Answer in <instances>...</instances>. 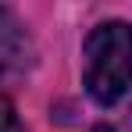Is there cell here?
I'll use <instances>...</instances> for the list:
<instances>
[{
  "label": "cell",
  "instance_id": "obj_1",
  "mask_svg": "<svg viewBox=\"0 0 132 132\" xmlns=\"http://www.w3.org/2000/svg\"><path fill=\"white\" fill-rule=\"evenodd\" d=\"M82 86L100 107H114L132 86V25L100 22L82 43Z\"/></svg>",
  "mask_w": 132,
  "mask_h": 132
},
{
  "label": "cell",
  "instance_id": "obj_2",
  "mask_svg": "<svg viewBox=\"0 0 132 132\" xmlns=\"http://www.w3.org/2000/svg\"><path fill=\"white\" fill-rule=\"evenodd\" d=\"M29 64H32V36L25 32L14 11L0 7V86L25 75Z\"/></svg>",
  "mask_w": 132,
  "mask_h": 132
},
{
  "label": "cell",
  "instance_id": "obj_3",
  "mask_svg": "<svg viewBox=\"0 0 132 132\" xmlns=\"http://www.w3.org/2000/svg\"><path fill=\"white\" fill-rule=\"evenodd\" d=\"M0 132H25L22 118H18V111H14V104L7 96H0Z\"/></svg>",
  "mask_w": 132,
  "mask_h": 132
},
{
  "label": "cell",
  "instance_id": "obj_4",
  "mask_svg": "<svg viewBox=\"0 0 132 132\" xmlns=\"http://www.w3.org/2000/svg\"><path fill=\"white\" fill-rule=\"evenodd\" d=\"M93 132H114V129H111V125H96Z\"/></svg>",
  "mask_w": 132,
  "mask_h": 132
}]
</instances>
